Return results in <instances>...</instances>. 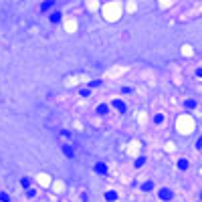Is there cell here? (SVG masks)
Instances as JSON below:
<instances>
[{"label":"cell","mask_w":202,"mask_h":202,"mask_svg":"<svg viewBox=\"0 0 202 202\" xmlns=\"http://www.w3.org/2000/svg\"><path fill=\"white\" fill-rule=\"evenodd\" d=\"M158 196H160L162 200H170V198H172V190H170V188H162V190L158 192Z\"/></svg>","instance_id":"1"},{"label":"cell","mask_w":202,"mask_h":202,"mask_svg":"<svg viewBox=\"0 0 202 202\" xmlns=\"http://www.w3.org/2000/svg\"><path fill=\"white\" fill-rule=\"evenodd\" d=\"M113 103V107H115V109H117V111H121V113H125V103L121 99H113L111 101Z\"/></svg>","instance_id":"2"},{"label":"cell","mask_w":202,"mask_h":202,"mask_svg":"<svg viewBox=\"0 0 202 202\" xmlns=\"http://www.w3.org/2000/svg\"><path fill=\"white\" fill-rule=\"evenodd\" d=\"M95 172H97V174H99V176H105V174H107V166H105V164H97V166H95Z\"/></svg>","instance_id":"3"},{"label":"cell","mask_w":202,"mask_h":202,"mask_svg":"<svg viewBox=\"0 0 202 202\" xmlns=\"http://www.w3.org/2000/svg\"><path fill=\"white\" fill-rule=\"evenodd\" d=\"M105 200H109V202L117 200V194H115L113 190H107V192H105Z\"/></svg>","instance_id":"4"},{"label":"cell","mask_w":202,"mask_h":202,"mask_svg":"<svg viewBox=\"0 0 202 202\" xmlns=\"http://www.w3.org/2000/svg\"><path fill=\"white\" fill-rule=\"evenodd\" d=\"M53 4H55L53 0H47V2L41 4V10H43V12H45V10H51V8H53Z\"/></svg>","instance_id":"5"},{"label":"cell","mask_w":202,"mask_h":202,"mask_svg":"<svg viewBox=\"0 0 202 202\" xmlns=\"http://www.w3.org/2000/svg\"><path fill=\"white\" fill-rule=\"evenodd\" d=\"M63 152H65V156H67V158L75 156V152H73V148H71V146H63Z\"/></svg>","instance_id":"6"},{"label":"cell","mask_w":202,"mask_h":202,"mask_svg":"<svg viewBox=\"0 0 202 202\" xmlns=\"http://www.w3.org/2000/svg\"><path fill=\"white\" fill-rule=\"evenodd\" d=\"M20 186H23L24 190H31V180H28V178H23V180H20Z\"/></svg>","instance_id":"7"},{"label":"cell","mask_w":202,"mask_h":202,"mask_svg":"<svg viewBox=\"0 0 202 202\" xmlns=\"http://www.w3.org/2000/svg\"><path fill=\"white\" fill-rule=\"evenodd\" d=\"M107 111H109V107H107V105H99V107H97V113H99V115H105Z\"/></svg>","instance_id":"8"},{"label":"cell","mask_w":202,"mask_h":202,"mask_svg":"<svg viewBox=\"0 0 202 202\" xmlns=\"http://www.w3.org/2000/svg\"><path fill=\"white\" fill-rule=\"evenodd\" d=\"M61 20V12H53L51 14V23H59Z\"/></svg>","instance_id":"9"},{"label":"cell","mask_w":202,"mask_h":202,"mask_svg":"<svg viewBox=\"0 0 202 202\" xmlns=\"http://www.w3.org/2000/svg\"><path fill=\"white\" fill-rule=\"evenodd\" d=\"M178 168L180 170H186V168H188V160H184V158H182V160L178 162Z\"/></svg>","instance_id":"10"},{"label":"cell","mask_w":202,"mask_h":202,"mask_svg":"<svg viewBox=\"0 0 202 202\" xmlns=\"http://www.w3.org/2000/svg\"><path fill=\"white\" fill-rule=\"evenodd\" d=\"M144 164H146V158H140V160H137V162H135V168H142V166H144Z\"/></svg>","instance_id":"11"},{"label":"cell","mask_w":202,"mask_h":202,"mask_svg":"<svg viewBox=\"0 0 202 202\" xmlns=\"http://www.w3.org/2000/svg\"><path fill=\"white\" fill-rule=\"evenodd\" d=\"M154 121H156V124H162V121H164V115H162V113H158L156 117H154Z\"/></svg>","instance_id":"12"},{"label":"cell","mask_w":202,"mask_h":202,"mask_svg":"<svg viewBox=\"0 0 202 202\" xmlns=\"http://www.w3.org/2000/svg\"><path fill=\"white\" fill-rule=\"evenodd\" d=\"M0 200H2V202H10V196H8V194H4V192H2V194H0Z\"/></svg>","instance_id":"13"},{"label":"cell","mask_w":202,"mask_h":202,"mask_svg":"<svg viewBox=\"0 0 202 202\" xmlns=\"http://www.w3.org/2000/svg\"><path fill=\"white\" fill-rule=\"evenodd\" d=\"M194 105H196V101H194V99H188V101H186V107H188V109H192Z\"/></svg>","instance_id":"14"},{"label":"cell","mask_w":202,"mask_h":202,"mask_svg":"<svg viewBox=\"0 0 202 202\" xmlns=\"http://www.w3.org/2000/svg\"><path fill=\"white\" fill-rule=\"evenodd\" d=\"M152 188H154L152 182H146V184H144V190H152Z\"/></svg>","instance_id":"15"},{"label":"cell","mask_w":202,"mask_h":202,"mask_svg":"<svg viewBox=\"0 0 202 202\" xmlns=\"http://www.w3.org/2000/svg\"><path fill=\"white\" fill-rule=\"evenodd\" d=\"M26 196H28V198H33V196H34V190H33V188H31V190H26Z\"/></svg>","instance_id":"16"},{"label":"cell","mask_w":202,"mask_h":202,"mask_svg":"<svg viewBox=\"0 0 202 202\" xmlns=\"http://www.w3.org/2000/svg\"><path fill=\"white\" fill-rule=\"evenodd\" d=\"M196 75H198V77H202V69H198V71H196Z\"/></svg>","instance_id":"17"}]
</instances>
